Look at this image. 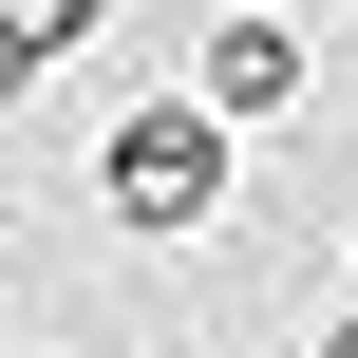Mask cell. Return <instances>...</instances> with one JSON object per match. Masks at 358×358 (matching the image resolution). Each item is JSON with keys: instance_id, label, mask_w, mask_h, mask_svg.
Masks as SVG:
<instances>
[{"instance_id": "cell-4", "label": "cell", "mask_w": 358, "mask_h": 358, "mask_svg": "<svg viewBox=\"0 0 358 358\" xmlns=\"http://www.w3.org/2000/svg\"><path fill=\"white\" fill-rule=\"evenodd\" d=\"M19 94H38V76H19V57H0V113H19Z\"/></svg>"}, {"instance_id": "cell-2", "label": "cell", "mask_w": 358, "mask_h": 358, "mask_svg": "<svg viewBox=\"0 0 358 358\" xmlns=\"http://www.w3.org/2000/svg\"><path fill=\"white\" fill-rule=\"evenodd\" d=\"M189 113H208V132H264V113H302V19L227 0V19L189 38Z\"/></svg>"}, {"instance_id": "cell-3", "label": "cell", "mask_w": 358, "mask_h": 358, "mask_svg": "<svg viewBox=\"0 0 358 358\" xmlns=\"http://www.w3.org/2000/svg\"><path fill=\"white\" fill-rule=\"evenodd\" d=\"M94 19H113V0H0V57H19V76H57Z\"/></svg>"}, {"instance_id": "cell-1", "label": "cell", "mask_w": 358, "mask_h": 358, "mask_svg": "<svg viewBox=\"0 0 358 358\" xmlns=\"http://www.w3.org/2000/svg\"><path fill=\"white\" fill-rule=\"evenodd\" d=\"M94 189H113L132 245H208V227H227V132H208L189 94H132L113 151H94Z\"/></svg>"}]
</instances>
